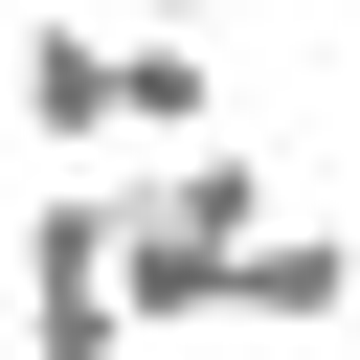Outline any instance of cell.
<instances>
[{
	"label": "cell",
	"instance_id": "cell-1",
	"mask_svg": "<svg viewBox=\"0 0 360 360\" xmlns=\"http://www.w3.org/2000/svg\"><path fill=\"white\" fill-rule=\"evenodd\" d=\"M112 180H135V338L248 315V248L292 225V180H270L248 135H180V158H112Z\"/></svg>",
	"mask_w": 360,
	"mask_h": 360
},
{
	"label": "cell",
	"instance_id": "cell-2",
	"mask_svg": "<svg viewBox=\"0 0 360 360\" xmlns=\"http://www.w3.org/2000/svg\"><path fill=\"white\" fill-rule=\"evenodd\" d=\"M338 315H360V225H315V202H292V225L248 248V315H225V338H338Z\"/></svg>",
	"mask_w": 360,
	"mask_h": 360
},
{
	"label": "cell",
	"instance_id": "cell-3",
	"mask_svg": "<svg viewBox=\"0 0 360 360\" xmlns=\"http://www.w3.org/2000/svg\"><path fill=\"white\" fill-rule=\"evenodd\" d=\"M180 135H225V68H202V22H135V158H180Z\"/></svg>",
	"mask_w": 360,
	"mask_h": 360
},
{
	"label": "cell",
	"instance_id": "cell-4",
	"mask_svg": "<svg viewBox=\"0 0 360 360\" xmlns=\"http://www.w3.org/2000/svg\"><path fill=\"white\" fill-rule=\"evenodd\" d=\"M112 22H202V0H112Z\"/></svg>",
	"mask_w": 360,
	"mask_h": 360
},
{
	"label": "cell",
	"instance_id": "cell-5",
	"mask_svg": "<svg viewBox=\"0 0 360 360\" xmlns=\"http://www.w3.org/2000/svg\"><path fill=\"white\" fill-rule=\"evenodd\" d=\"M22 360H45V338H22Z\"/></svg>",
	"mask_w": 360,
	"mask_h": 360
}]
</instances>
